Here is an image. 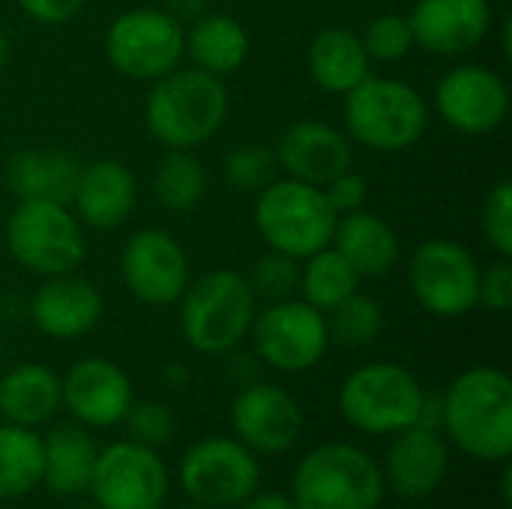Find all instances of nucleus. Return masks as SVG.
Segmentation results:
<instances>
[{"instance_id": "nucleus-33", "label": "nucleus", "mask_w": 512, "mask_h": 509, "mask_svg": "<svg viewBox=\"0 0 512 509\" xmlns=\"http://www.w3.org/2000/svg\"><path fill=\"white\" fill-rule=\"evenodd\" d=\"M222 177L234 192L258 195L279 177L276 153L264 144H237L222 159Z\"/></svg>"}, {"instance_id": "nucleus-25", "label": "nucleus", "mask_w": 512, "mask_h": 509, "mask_svg": "<svg viewBox=\"0 0 512 509\" xmlns=\"http://www.w3.org/2000/svg\"><path fill=\"white\" fill-rule=\"evenodd\" d=\"M369 63L372 60L360 36L339 24L321 27L306 48V69L312 81L327 93L345 96L348 90H354L363 78L372 75Z\"/></svg>"}, {"instance_id": "nucleus-37", "label": "nucleus", "mask_w": 512, "mask_h": 509, "mask_svg": "<svg viewBox=\"0 0 512 509\" xmlns=\"http://www.w3.org/2000/svg\"><path fill=\"white\" fill-rule=\"evenodd\" d=\"M480 225H483V237L489 240V246L498 255L512 258V186L507 180L495 183L486 192Z\"/></svg>"}, {"instance_id": "nucleus-42", "label": "nucleus", "mask_w": 512, "mask_h": 509, "mask_svg": "<svg viewBox=\"0 0 512 509\" xmlns=\"http://www.w3.org/2000/svg\"><path fill=\"white\" fill-rule=\"evenodd\" d=\"M177 21L180 18H198L204 12V0H171V9H168Z\"/></svg>"}, {"instance_id": "nucleus-39", "label": "nucleus", "mask_w": 512, "mask_h": 509, "mask_svg": "<svg viewBox=\"0 0 512 509\" xmlns=\"http://www.w3.org/2000/svg\"><path fill=\"white\" fill-rule=\"evenodd\" d=\"M324 189V198L330 201V207L336 210V216H345V213H354V210H363L366 204V195H369V183L363 174H357L354 168L342 171L339 177H333Z\"/></svg>"}, {"instance_id": "nucleus-15", "label": "nucleus", "mask_w": 512, "mask_h": 509, "mask_svg": "<svg viewBox=\"0 0 512 509\" xmlns=\"http://www.w3.org/2000/svg\"><path fill=\"white\" fill-rule=\"evenodd\" d=\"M126 291L147 306H171L189 285V258L162 228H144L129 237L120 255Z\"/></svg>"}, {"instance_id": "nucleus-12", "label": "nucleus", "mask_w": 512, "mask_h": 509, "mask_svg": "<svg viewBox=\"0 0 512 509\" xmlns=\"http://www.w3.org/2000/svg\"><path fill=\"white\" fill-rule=\"evenodd\" d=\"M261 480L258 459L237 438H204L183 456L180 486L192 504L228 509L243 504Z\"/></svg>"}, {"instance_id": "nucleus-16", "label": "nucleus", "mask_w": 512, "mask_h": 509, "mask_svg": "<svg viewBox=\"0 0 512 509\" xmlns=\"http://www.w3.org/2000/svg\"><path fill=\"white\" fill-rule=\"evenodd\" d=\"M231 426L237 441L255 456H279L297 444L303 432V408L276 384H252L234 399Z\"/></svg>"}, {"instance_id": "nucleus-28", "label": "nucleus", "mask_w": 512, "mask_h": 509, "mask_svg": "<svg viewBox=\"0 0 512 509\" xmlns=\"http://www.w3.org/2000/svg\"><path fill=\"white\" fill-rule=\"evenodd\" d=\"M183 51L195 63L216 78L237 72L249 57V33L246 27L225 12L198 15L189 30H183Z\"/></svg>"}, {"instance_id": "nucleus-40", "label": "nucleus", "mask_w": 512, "mask_h": 509, "mask_svg": "<svg viewBox=\"0 0 512 509\" xmlns=\"http://www.w3.org/2000/svg\"><path fill=\"white\" fill-rule=\"evenodd\" d=\"M18 6L39 24H66L87 6V0H18Z\"/></svg>"}, {"instance_id": "nucleus-32", "label": "nucleus", "mask_w": 512, "mask_h": 509, "mask_svg": "<svg viewBox=\"0 0 512 509\" xmlns=\"http://www.w3.org/2000/svg\"><path fill=\"white\" fill-rule=\"evenodd\" d=\"M324 321H327L330 342L357 351V348H369L381 336V330H384V309L378 306L375 297L354 291L342 303L327 309Z\"/></svg>"}, {"instance_id": "nucleus-34", "label": "nucleus", "mask_w": 512, "mask_h": 509, "mask_svg": "<svg viewBox=\"0 0 512 509\" xmlns=\"http://www.w3.org/2000/svg\"><path fill=\"white\" fill-rule=\"evenodd\" d=\"M255 300L264 303H279V300H291L300 291V261L282 252H267L255 261V267L246 276Z\"/></svg>"}, {"instance_id": "nucleus-19", "label": "nucleus", "mask_w": 512, "mask_h": 509, "mask_svg": "<svg viewBox=\"0 0 512 509\" xmlns=\"http://www.w3.org/2000/svg\"><path fill=\"white\" fill-rule=\"evenodd\" d=\"M414 45L438 57L477 48L492 30L489 0H417L408 12Z\"/></svg>"}, {"instance_id": "nucleus-43", "label": "nucleus", "mask_w": 512, "mask_h": 509, "mask_svg": "<svg viewBox=\"0 0 512 509\" xmlns=\"http://www.w3.org/2000/svg\"><path fill=\"white\" fill-rule=\"evenodd\" d=\"M6 66H9V39H6V33L0 30V75H3Z\"/></svg>"}, {"instance_id": "nucleus-47", "label": "nucleus", "mask_w": 512, "mask_h": 509, "mask_svg": "<svg viewBox=\"0 0 512 509\" xmlns=\"http://www.w3.org/2000/svg\"><path fill=\"white\" fill-rule=\"evenodd\" d=\"M78 509H87V507H78Z\"/></svg>"}, {"instance_id": "nucleus-8", "label": "nucleus", "mask_w": 512, "mask_h": 509, "mask_svg": "<svg viewBox=\"0 0 512 509\" xmlns=\"http://www.w3.org/2000/svg\"><path fill=\"white\" fill-rule=\"evenodd\" d=\"M426 390L399 363H366L348 375L339 393L345 423L366 435H396L417 426Z\"/></svg>"}, {"instance_id": "nucleus-44", "label": "nucleus", "mask_w": 512, "mask_h": 509, "mask_svg": "<svg viewBox=\"0 0 512 509\" xmlns=\"http://www.w3.org/2000/svg\"><path fill=\"white\" fill-rule=\"evenodd\" d=\"M501 498L504 504H510V468H504V477H501Z\"/></svg>"}, {"instance_id": "nucleus-4", "label": "nucleus", "mask_w": 512, "mask_h": 509, "mask_svg": "<svg viewBox=\"0 0 512 509\" xmlns=\"http://www.w3.org/2000/svg\"><path fill=\"white\" fill-rule=\"evenodd\" d=\"M258 300L237 270H210L189 282L180 297V327L189 348L219 357L234 351L252 330Z\"/></svg>"}, {"instance_id": "nucleus-11", "label": "nucleus", "mask_w": 512, "mask_h": 509, "mask_svg": "<svg viewBox=\"0 0 512 509\" xmlns=\"http://www.w3.org/2000/svg\"><path fill=\"white\" fill-rule=\"evenodd\" d=\"M252 348L276 372H306L318 366L330 348L324 312L306 300H279L255 312L252 321Z\"/></svg>"}, {"instance_id": "nucleus-5", "label": "nucleus", "mask_w": 512, "mask_h": 509, "mask_svg": "<svg viewBox=\"0 0 512 509\" xmlns=\"http://www.w3.org/2000/svg\"><path fill=\"white\" fill-rule=\"evenodd\" d=\"M336 222L339 216L324 198L321 186L300 183L294 177H276L255 195V228L261 240L267 249L297 261L330 246Z\"/></svg>"}, {"instance_id": "nucleus-35", "label": "nucleus", "mask_w": 512, "mask_h": 509, "mask_svg": "<svg viewBox=\"0 0 512 509\" xmlns=\"http://www.w3.org/2000/svg\"><path fill=\"white\" fill-rule=\"evenodd\" d=\"M369 60L378 63H396L402 57H408V51L414 48V33L408 24V15H396V12H384L378 18H372L360 36Z\"/></svg>"}, {"instance_id": "nucleus-1", "label": "nucleus", "mask_w": 512, "mask_h": 509, "mask_svg": "<svg viewBox=\"0 0 512 509\" xmlns=\"http://www.w3.org/2000/svg\"><path fill=\"white\" fill-rule=\"evenodd\" d=\"M441 426L450 441L477 462L512 456V381L504 369L474 366L441 396Z\"/></svg>"}, {"instance_id": "nucleus-29", "label": "nucleus", "mask_w": 512, "mask_h": 509, "mask_svg": "<svg viewBox=\"0 0 512 509\" xmlns=\"http://www.w3.org/2000/svg\"><path fill=\"white\" fill-rule=\"evenodd\" d=\"M42 483V438L27 426H0V501H15Z\"/></svg>"}, {"instance_id": "nucleus-14", "label": "nucleus", "mask_w": 512, "mask_h": 509, "mask_svg": "<svg viewBox=\"0 0 512 509\" xmlns=\"http://www.w3.org/2000/svg\"><path fill=\"white\" fill-rule=\"evenodd\" d=\"M435 108L450 129L462 135H489L501 129L510 114V87L495 69L462 63L438 81Z\"/></svg>"}, {"instance_id": "nucleus-24", "label": "nucleus", "mask_w": 512, "mask_h": 509, "mask_svg": "<svg viewBox=\"0 0 512 509\" xmlns=\"http://www.w3.org/2000/svg\"><path fill=\"white\" fill-rule=\"evenodd\" d=\"M81 162L60 147H33L21 150L6 165V183L21 198H42L57 204H72L78 186Z\"/></svg>"}, {"instance_id": "nucleus-23", "label": "nucleus", "mask_w": 512, "mask_h": 509, "mask_svg": "<svg viewBox=\"0 0 512 509\" xmlns=\"http://www.w3.org/2000/svg\"><path fill=\"white\" fill-rule=\"evenodd\" d=\"M330 246L354 267L360 279L387 276L399 261V234L384 216L369 210L339 216Z\"/></svg>"}, {"instance_id": "nucleus-21", "label": "nucleus", "mask_w": 512, "mask_h": 509, "mask_svg": "<svg viewBox=\"0 0 512 509\" xmlns=\"http://www.w3.org/2000/svg\"><path fill=\"white\" fill-rule=\"evenodd\" d=\"M30 318L39 327V333L51 339H78L90 333L102 318V294L99 288L72 273L45 276V282L36 288L30 303Z\"/></svg>"}, {"instance_id": "nucleus-17", "label": "nucleus", "mask_w": 512, "mask_h": 509, "mask_svg": "<svg viewBox=\"0 0 512 509\" xmlns=\"http://www.w3.org/2000/svg\"><path fill=\"white\" fill-rule=\"evenodd\" d=\"M60 396L75 423L108 429L114 423H123L132 405V381L117 363L105 357H84L72 363L60 378Z\"/></svg>"}, {"instance_id": "nucleus-30", "label": "nucleus", "mask_w": 512, "mask_h": 509, "mask_svg": "<svg viewBox=\"0 0 512 509\" xmlns=\"http://www.w3.org/2000/svg\"><path fill=\"white\" fill-rule=\"evenodd\" d=\"M207 192V171L192 150H165L153 168V195L165 210L186 213L201 204Z\"/></svg>"}, {"instance_id": "nucleus-26", "label": "nucleus", "mask_w": 512, "mask_h": 509, "mask_svg": "<svg viewBox=\"0 0 512 509\" xmlns=\"http://www.w3.org/2000/svg\"><path fill=\"white\" fill-rule=\"evenodd\" d=\"M63 408L60 378L42 363H18L0 378V417L12 426L36 429Z\"/></svg>"}, {"instance_id": "nucleus-46", "label": "nucleus", "mask_w": 512, "mask_h": 509, "mask_svg": "<svg viewBox=\"0 0 512 509\" xmlns=\"http://www.w3.org/2000/svg\"><path fill=\"white\" fill-rule=\"evenodd\" d=\"M0 360H3V342H0Z\"/></svg>"}, {"instance_id": "nucleus-22", "label": "nucleus", "mask_w": 512, "mask_h": 509, "mask_svg": "<svg viewBox=\"0 0 512 509\" xmlns=\"http://www.w3.org/2000/svg\"><path fill=\"white\" fill-rule=\"evenodd\" d=\"M138 201L135 174L117 159H99L81 165L78 186L72 195V207L81 225L96 231H111L129 219Z\"/></svg>"}, {"instance_id": "nucleus-41", "label": "nucleus", "mask_w": 512, "mask_h": 509, "mask_svg": "<svg viewBox=\"0 0 512 509\" xmlns=\"http://www.w3.org/2000/svg\"><path fill=\"white\" fill-rule=\"evenodd\" d=\"M243 509H297V504L288 495H282V492H261V495L252 492L243 501Z\"/></svg>"}, {"instance_id": "nucleus-36", "label": "nucleus", "mask_w": 512, "mask_h": 509, "mask_svg": "<svg viewBox=\"0 0 512 509\" xmlns=\"http://www.w3.org/2000/svg\"><path fill=\"white\" fill-rule=\"evenodd\" d=\"M123 423L132 432V441H138L144 447H153V450L165 447L177 432V417L162 402H132Z\"/></svg>"}, {"instance_id": "nucleus-13", "label": "nucleus", "mask_w": 512, "mask_h": 509, "mask_svg": "<svg viewBox=\"0 0 512 509\" xmlns=\"http://www.w3.org/2000/svg\"><path fill=\"white\" fill-rule=\"evenodd\" d=\"M87 489L99 509H162L168 468L153 447L117 441L96 456Z\"/></svg>"}, {"instance_id": "nucleus-38", "label": "nucleus", "mask_w": 512, "mask_h": 509, "mask_svg": "<svg viewBox=\"0 0 512 509\" xmlns=\"http://www.w3.org/2000/svg\"><path fill=\"white\" fill-rule=\"evenodd\" d=\"M477 306H486L495 315L510 312L512 306V261L498 255L489 267H480Z\"/></svg>"}, {"instance_id": "nucleus-45", "label": "nucleus", "mask_w": 512, "mask_h": 509, "mask_svg": "<svg viewBox=\"0 0 512 509\" xmlns=\"http://www.w3.org/2000/svg\"><path fill=\"white\" fill-rule=\"evenodd\" d=\"M174 509H204V507H198V504H192V507H174Z\"/></svg>"}, {"instance_id": "nucleus-20", "label": "nucleus", "mask_w": 512, "mask_h": 509, "mask_svg": "<svg viewBox=\"0 0 512 509\" xmlns=\"http://www.w3.org/2000/svg\"><path fill=\"white\" fill-rule=\"evenodd\" d=\"M450 453L438 429L411 426L396 432L384 456V483L405 501H423L435 495L447 477Z\"/></svg>"}, {"instance_id": "nucleus-27", "label": "nucleus", "mask_w": 512, "mask_h": 509, "mask_svg": "<svg viewBox=\"0 0 512 509\" xmlns=\"http://www.w3.org/2000/svg\"><path fill=\"white\" fill-rule=\"evenodd\" d=\"M96 441L84 426H57L42 438V486L54 498L81 495L96 465Z\"/></svg>"}, {"instance_id": "nucleus-31", "label": "nucleus", "mask_w": 512, "mask_h": 509, "mask_svg": "<svg viewBox=\"0 0 512 509\" xmlns=\"http://www.w3.org/2000/svg\"><path fill=\"white\" fill-rule=\"evenodd\" d=\"M357 285H360V276L333 246H324L321 252L300 261L303 300L315 306L318 312H327L336 303H342L348 294L357 291Z\"/></svg>"}, {"instance_id": "nucleus-7", "label": "nucleus", "mask_w": 512, "mask_h": 509, "mask_svg": "<svg viewBox=\"0 0 512 509\" xmlns=\"http://www.w3.org/2000/svg\"><path fill=\"white\" fill-rule=\"evenodd\" d=\"M9 255L36 276L72 273L84 255V228L78 216L57 201L21 198L6 219Z\"/></svg>"}, {"instance_id": "nucleus-2", "label": "nucleus", "mask_w": 512, "mask_h": 509, "mask_svg": "<svg viewBox=\"0 0 512 509\" xmlns=\"http://www.w3.org/2000/svg\"><path fill=\"white\" fill-rule=\"evenodd\" d=\"M228 117L225 81L204 69H174L153 81L144 123L165 150H192L210 141Z\"/></svg>"}, {"instance_id": "nucleus-10", "label": "nucleus", "mask_w": 512, "mask_h": 509, "mask_svg": "<svg viewBox=\"0 0 512 509\" xmlns=\"http://www.w3.org/2000/svg\"><path fill=\"white\" fill-rule=\"evenodd\" d=\"M480 264L456 240L432 237L420 243L408 264L414 300L435 318H462L477 306Z\"/></svg>"}, {"instance_id": "nucleus-6", "label": "nucleus", "mask_w": 512, "mask_h": 509, "mask_svg": "<svg viewBox=\"0 0 512 509\" xmlns=\"http://www.w3.org/2000/svg\"><path fill=\"white\" fill-rule=\"evenodd\" d=\"M381 465L351 444H324L303 456L291 480L297 509H378L384 501Z\"/></svg>"}, {"instance_id": "nucleus-9", "label": "nucleus", "mask_w": 512, "mask_h": 509, "mask_svg": "<svg viewBox=\"0 0 512 509\" xmlns=\"http://www.w3.org/2000/svg\"><path fill=\"white\" fill-rule=\"evenodd\" d=\"M108 63L132 81H156L180 66L183 24L168 9H129L120 12L105 30Z\"/></svg>"}, {"instance_id": "nucleus-18", "label": "nucleus", "mask_w": 512, "mask_h": 509, "mask_svg": "<svg viewBox=\"0 0 512 509\" xmlns=\"http://www.w3.org/2000/svg\"><path fill=\"white\" fill-rule=\"evenodd\" d=\"M276 162L285 177L300 183L327 186L333 177L354 165L351 138L324 120H297L291 123L276 144Z\"/></svg>"}, {"instance_id": "nucleus-3", "label": "nucleus", "mask_w": 512, "mask_h": 509, "mask_svg": "<svg viewBox=\"0 0 512 509\" xmlns=\"http://www.w3.org/2000/svg\"><path fill=\"white\" fill-rule=\"evenodd\" d=\"M345 135L375 153H402L429 129V105L399 78L369 75L345 93Z\"/></svg>"}]
</instances>
